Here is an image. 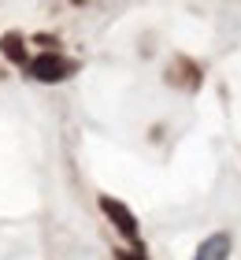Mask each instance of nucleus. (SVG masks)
Masks as SVG:
<instances>
[{"instance_id": "obj_1", "label": "nucleus", "mask_w": 241, "mask_h": 260, "mask_svg": "<svg viewBox=\"0 0 241 260\" xmlns=\"http://www.w3.org/2000/svg\"><path fill=\"white\" fill-rule=\"evenodd\" d=\"M67 75H75V63L63 60V56H56V52H41L38 60L30 63V78H38V82H59Z\"/></svg>"}, {"instance_id": "obj_5", "label": "nucleus", "mask_w": 241, "mask_h": 260, "mask_svg": "<svg viewBox=\"0 0 241 260\" xmlns=\"http://www.w3.org/2000/svg\"><path fill=\"white\" fill-rule=\"evenodd\" d=\"M123 260H145V256H123Z\"/></svg>"}, {"instance_id": "obj_4", "label": "nucleus", "mask_w": 241, "mask_h": 260, "mask_svg": "<svg viewBox=\"0 0 241 260\" xmlns=\"http://www.w3.org/2000/svg\"><path fill=\"white\" fill-rule=\"evenodd\" d=\"M0 45H4V56H8V60H15V63H26V49H22V38L8 34V38L0 41Z\"/></svg>"}, {"instance_id": "obj_2", "label": "nucleus", "mask_w": 241, "mask_h": 260, "mask_svg": "<svg viewBox=\"0 0 241 260\" xmlns=\"http://www.w3.org/2000/svg\"><path fill=\"white\" fill-rule=\"evenodd\" d=\"M100 208L112 216V223L119 227V234L123 238H137V219H134V212H130L123 201H115V197H100Z\"/></svg>"}, {"instance_id": "obj_3", "label": "nucleus", "mask_w": 241, "mask_h": 260, "mask_svg": "<svg viewBox=\"0 0 241 260\" xmlns=\"http://www.w3.org/2000/svg\"><path fill=\"white\" fill-rule=\"evenodd\" d=\"M226 249H230V238H226V234H215V238H208L200 245L197 260H226Z\"/></svg>"}]
</instances>
